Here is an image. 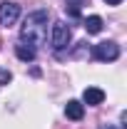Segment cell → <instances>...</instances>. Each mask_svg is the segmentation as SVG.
Returning a JSON list of instances; mask_svg holds the SVG:
<instances>
[{"label":"cell","instance_id":"cell-6","mask_svg":"<svg viewBox=\"0 0 127 129\" xmlns=\"http://www.w3.org/2000/svg\"><path fill=\"white\" fill-rule=\"evenodd\" d=\"M65 114H67V119L80 122V119H82V114H85V104L77 102V99H70V102L65 104Z\"/></svg>","mask_w":127,"mask_h":129},{"label":"cell","instance_id":"cell-9","mask_svg":"<svg viewBox=\"0 0 127 129\" xmlns=\"http://www.w3.org/2000/svg\"><path fill=\"white\" fill-rule=\"evenodd\" d=\"M87 0H67V8H70V15L80 17V5H85Z\"/></svg>","mask_w":127,"mask_h":129},{"label":"cell","instance_id":"cell-5","mask_svg":"<svg viewBox=\"0 0 127 129\" xmlns=\"http://www.w3.org/2000/svg\"><path fill=\"white\" fill-rule=\"evenodd\" d=\"M82 102L90 104V107H97V104L105 102V92H102L100 87H87V89L82 92Z\"/></svg>","mask_w":127,"mask_h":129},{"label":"cell","instance_id":"cell-4","mask_svg":"<svg viewBox=\"0 0 127 129\" xmlns=\"http://www.w3.org/2000/svg\"><path fill=\"white\" fill-rule=\"evenodd\" d=\"M17 17H20V5L15 0H3L0 3V25L10 27L17 22Z\"/></svg>","mask_w":127,"mask_h":129},{"label":"cell","instance_id":"cell-3","mask_svg":"<svg viewBox=\"0 0 127 129\" xmlns=\"http://www.w3.org/2000/svg\"><path fill=\"white\" fill-rule=\"evenodd\" d=\"M92 57L100 60V62H115V60L120 57V45L112 42V40H107V42H97L95 47H92Z\"/></svg>","mask_w":127,"mask_h":129},{"label":"cell","instance_id":"cell-10","mask_svg":"<svg viewBox=\"0 0 127 129\" xmlns=\"http://www.w3.org/2000/svg\"><path fill=\"white\" fill-rule=\"evenodd\" d=\"M10 80H13V75H10V70H3V67H0V84H8Z\"/></svg>","mask_w":127,"mask_h":129},{"label":"cell","instance_id":"cell-7","mask_svg":"<svg viewBox=\"0 0 127 129\" xmlns=\"http://www.w3.org/2000/svg\"><path fill=\"white\" fill-rule=\"evenodd\" d=\"M15 55H17V60H23V62H32L35 55H37V50L30 47V45H25V42H17L15 45Z\"/></svg>","mask_w":127,"mask_h":129},{"label":"cell","instance_id":"cell-1","mask_svg":"<svg viewBox=\"0 0 127 129\" xmlns=\"http://www.w3.org/2000/svg\"><path fill=\"white\" fill-rule=\"evenodd\" d=\"M48 40V10H35L25 17L23 27H20V42L30 45V47H40Z\"/></svg>","mask_w":127,"mask_h":129},{"label":"cell","instance_id":"cell-13","mask_svg":"<svg viewBox=\"0 0 127 129\" xmlns=\"http://www.w3.org/2000/svg\"><path fill=\"white\" fill-rule=\"evenodd\" d=\"M0 45H3V40H0Z\"/></svg>","mask_w":127,"mask_h":129},{"label":"cell","instance_id":"cell-12","mask_svg":"<svg viewBox=\"0 0 127 129\" xmlns=\"http://www.w3.org/2000/svg\"><path fill=\"white\" fill-rule=\"evenodd\" d=\"M100 129H115V127H112V124H102Z\"/></svg>","mask_w":127,"mask_h":129},{"label":"cell","instance_id":"cell-8","mask_svg":"<svg viewBox=\"0 0 127 129\" xmlns=\"http://www.w3.org/2000/svg\"><path fill=\"white\" fill-rule=\"evenodd\" d=\"M85 30L90 32V35L102 32V17H100V15H90L87 20H85Z\"/></svg>","mask_w":127,"mask_h":129},{"label":"cell","instance_id":"cell-2","mask_svg":"<svg viewBox=\"0 0 127 129\" xmlns=\"http://www.w3.org/2000/svg\"><path fill=\"white\" fill-rule=\"evenodd\" d=\"M70 40H72V30L65 20L52 22V32H50V45L55 52H62L65 47H70Z\"/></svg>","mask_w":127,"mask_h":129},{"label":"cell","instance_id":"cell-11","mask_svg":"<svg viewBox=\"0 0 127 129\" xmlns=\"http://www.w3.org/2000/svg\"><path fill=\"white\" fill-rule=\"evenodd\" d=\"M105 3H107V5H120L122 0H105Z\"/></svg>","mask_w":127,"mask_h":129}]
</instances>
